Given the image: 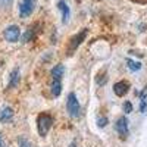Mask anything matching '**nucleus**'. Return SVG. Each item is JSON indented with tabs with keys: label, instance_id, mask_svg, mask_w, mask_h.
Wrapping results in <instances>:
<instances>
[{
	"label": "nucleus",
	"instance_id": "9",
	"mask_svg": "<svg viewBox=\"0 0 147 147\" xmlns=\"http://www.w3.org/2000/svg\"><path fill=\"white\" fill-rule=\"evenodd\" d=\"M63 72H65L63 65H56V66L52 69V78H53V81H60V80H62Z\"/></svg>",
	"mask_w": 147,
	"mask_h": 147
},
{
	"label": "nucleus",
	"instance_id": "17",
	"mask_svg": "<svg viewBox=\"0 0 147 147\" xmlns=\"http://www.w3.org/2000/svg\"><path fill=\"white\" fill-rule=\"evenodd\" d=\"M146 107H147V100L146 99H140V112L141 113L146 112Z\"/></svg>",
	"mask_w": 147,
	"mask_h": 147
},
{
	"label": "nucleus",
	"instance_id": "13",
	"mask_svg": "<svg viewBox=\"0 0 147 147\" xmlns=\"http://www.w3.org/2000/svg\"><path fill=\"white\" fill-rule=\"evenodd\" d=\"M127 65H128V68L131 71H140L141 69V63L140 62H136V60H131V59L127 60Z\"/></svg>",
	"mask_w": 147,
	"mask_h": 147
},
{
	"label": "nucleus",
	"instance_id": "21",
	"mask_svg": "<svg viewBox=\"0 0 147 147\" xmlns=\"http://www.w3.org/2000/svg\"><path fill=\"white\" fill-rule=\"evenodd\" d=\"M0 147H6V144H5V141H3L2 136H0Z\"/></svg>",
	"mask_w": 147,
	"mask_h": 147
},
{
	"label": "nucleus",
	"instance_id": "4",
	"mask_svg": "<svg viewBox=\"0 0 147 147\" xmlns=\"http://www.w3.org/2000/svg\"><path fill=\"white\" fill-rule=\"evenodd\" d=\"M115 129L116 132L119 134V136L122 138H127L128 137V134H129V127H128V119L125 116H122L116 121V124H115Z\"/></svg>",
	"mask_w": 147,
	"mask_h": 147
},
{
	"label": "nucleus",
	"instance_id": "18",
	"mask_svg": "<svg viewBox=\"0 0 147 147\" xmlns=\"http://www.w3.org/2000/svg\"><path fill=\"white\" fill-rule=\"evenodd\" d=\"M106 124H107V118H99V121H97V125H99L100 128L106 127Z\"/></svg>",
	"mask_w": 147,
	"mask_h": 147
},
{
	"label": "nucleus",
	"instance_id": "6",
	"mask_svg": "<svg viewBox=\"0 0 147 147\" xmlns=\"http://www.w3.org/2000/svg\"><path fill=\"white\" fill-rule=\"evenodd\" d=\"M5 38L9 43H15L19 38V28L16 25H10L5 30Z\"/></svg>",
	"mask_w": 147,
	"mask_h": 147
},
{
	"label": "nucleus",
	"instance_id": "7",
	"mask_svg": "<svg viewBox=\"0 0 147 147\" xmlns=\"http://www.w3.org/2000/svg\"><path fill=\"white\" fill-rule=\"evenodd\" d=\"M129 90V84L127 81H119L113 85V93L118 96V97H124Z\"/></svg>",
	"mask_w": 147,
	"mask_h": 147
},
{
	"label": "nucleus",
	"instance_id": "11",
	"mask_svg": "<svg viewBox=\"0 0 147 147\" xmlns=\"http://www.w3.org/2000/svg\"><path fill=\"white\" fill-rule=\"evenodd\" d=\"M34 37H35V27H32V28L27 30V32L24 34V37H22V41H24V43L31 41V40L34 38Z\"/></svg>",
	"mask_w": 147,
	"mask_h": 147
},
{
	"label": "nucleus",
	"instance_id": "10",
	"mask_svg": "<svg viewBox=\"0 0 147 147\" xmlns=\"http://www.w3.org/2000/svg\"><path fill=\"white\" fill-rule=\"evenodd\" d=\"M12 118H13V110L10 107H5L0 112V122H9Z\"/></svg>",
	"mask_w": 147,
	"mask_h": 147
},
{
	"label": "nucleus",
	"instance_id": "8",
	"mask_svg": "<svg viewBox=\"0 0 147 147\" xmlns=\"http://www.w3.org/2000/svg\"><path fill=\"white\" fill-rule=\"evenodd\" d=\"M57 7L62 10V21H63V24H66L68 22V19H69V13H71V10H69V7H68V5L63 2V0H60V2L57 3Z\"/></svg>",
	"mask_w": 147,
	"mask_h": 147
},
{
	"label": "nucleus",
	"instance_id": "16",
	"mask_svg": "<svg viewBox=\"0 0 147 147\" xmlns=\"http://www.w3.org/2000/svg\"><path fill=\"white\" fill-rule=\"evenodd\" d=\"M124 112H125V113H131V112H132V105H131V102H125V103H124Z\"/></svg>",
	"mask_w": 147,
	"mask_h": 147
},
{
	"label": "nucleus",
	"instance_id": "2",
	"mask_svg": "<svg viewBox=\"0 0 147 147\" xmlns=\"http://www.w3.org/2000/svg\"><path fill=\"white\" fill-rule=\"evenodd\" d=\"M66 109H68L69 116H72V118H78V116H80L81 106H80V103H78V100H77V96L74 94V93H71V94L68 96Z\"/></svg>",
	"mask_w": 147,
	"mask_h": 147
},
{
	"label": "nucleus",
	"instance_id": "3",
	"mask_svg": "<svg viewBox=\"0 0 147 147\" xmlns=\"http://www.w3.org/2000/svg\"><path fill=\"white\" fill-rule=\"evenodd\" d=\"M35 7V0H21L19 3V16L27 18L32 13V10Z\"/></svg>",
	"mask_w": 147,
	"mask_h": 147
},
{
	"label": "nucleus",
	"instance_id": "19",
	"mask_svg": "<svg viewBox=\"0 0 147 147\" xmlns=\"http://www.w3.org/2000/svg\"><path fill=\"white\" fill-rule=\"evenodd\" d=\"M140 99H146V100H147V87L140 93Z\"/></svg>",
	"mask_w": 147,
	"mask_h": 147
},
{
	"label": "nucleus",
	"instance_id": "1",
	"mask_svg": "<svg viewBox=\"0 0 147 147\" xmlns=\"http://www.w3.org/2000/svg\"><path fill=\"white\" fill-rule=\"evenodd\" d=\"M52 124H53V119L50 115H47V113L38 115V118H37V129H38V134L41 137L47 136V132L52 128Z\"/></svg>",
	"mask_w": 147,
	"mask_h": 147
},
{
	"label": "nucleus",
	"instance_id": "22",
	"mask_svg": "<svg viewBox=\"0 0 147 147\" xmlns=\"http://www.w3.org/2000/svg\"><path fill=\"white\" fill-rule=\"evenodd\" d=\"M132 2H136V3H147V0H132Z\"/></svg>",
	"mask_w": 147,
	"mask_h": 147
},
{
	"label": "nucleus",
	"instance_id": "5",
	"mask_svg": "<svg viewBox=\"0 0 147 147\" xmlns=\"http://www.w3.org/2000/svg\"><path fill=\"white\" fill-rule=\"evenodd\" d=\"M85 35H87V30H84L80 34H77L75 37H72L71 43H69V47H68V55H72V52H75V49L81 44V41H84Z\"/></svg>",
	"mask_w": 147,
	"mask_h": 147
},
{
	"label": "nucleus",
	"instance_id": "15",
	"mask_svg": "<svg viewBox=\"0 0 147 147\" xmlns=\"http://www.w3.org/2000/svg\"><path fill=\"white\" fill-rule=\"evenodd\" d=\"M18 144H19V147H31L30 141H28V140H25L24 137H21V138L18 140Z\"/></svg>",
	"mask_w": 147,
	"mask_h": 147
},
{
	"label": "nucleus",
	"instance_id": "20",
	"mask_svg": "<svg viewBox=\"0 0 147 147\" xmlns=\"http://www.w3.org/2000/svg\"><path fill=\"white\" fill-rule=\"evenodd\" d=\"M10 3V0H0V7H6Z\"/></svg>",
	"mask_w": 147,
	"mask_h": 147
},
{
	"label": "nucleus",
	"instance_id": "12",
	"mask_svg": "<svg viewBox=\"0 0 147 147\" xmlns=\"http://www.w3.org/2000/svg\"><path fill=\"white\" fill-rule=\"evenodd\" d=\"M52 93H53L55 97H57L60 93H62V82H60V81H53V84H52Z\"/></svg>",
	"mask_w": 147,
	"mask_h": 147
},
{
	"label": "nucleus",
	"instance_id": "14",
	"mask_svg": "<svg viewBox=\"0 0 147 147\" xmlns=\"http://www.w3.org/2000/svg\"><path fill=\"white\" fill-rule=\"evenodd\" d=\"M18 78H19V71H18V69H15L13 72H12V78H10V84H9V87H13V85H16Z\"/></svg>",
	"mask_w": 147,
	"mask_h": 147
}]
</instances>
